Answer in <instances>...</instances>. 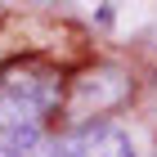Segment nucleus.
<instances>
[{
  "mask_svg": "<svg viewBox=\"0 0 157 157\" xmlns=\"http://www.w3.org/2000/svg\"><path fill=\"white\" fill-rule=\"evenodd\" d=\"M0 157H23V153H13V148H5V144H0Z\"/></svg>",
  "mask_w": 157,
  "mask_h": 157,
  "instance_id": "obj_3",
  "label": "nucleus"
},
{
  "mask_svg": "<svg viewBox=\"0 0 157 157\" xmlns=\"http://www.w3.org/2000/svg\"><path fill=\"white\" fill-rule=\"evenodd\" d=\"M63 94V81L45 67H23L13 72L9 81H0V135H5V148L13 153H32L40 144V130H45V117L54 112Z\"/></svg>",
  "mask_w": 157,
  "mask_h": 157,
  "instance_id": "obj_1",
  "label": "nucleus"
},
{
  "mask_svg": "<svg viewBox=\"0 0 157 157\" xmlns=\"http://www.w3.org/2000/svg\"><path fill=\"white\" fill-rule=\"evenodd\" d=\"M54 157H139L135 139L112 121H85L59 144Z\"/></svg>",
  "mask_w": 157,
  "mask_h": 157,
  "instance_id": "obj_2",
  "label": "nucleus"
}]
</instances>
